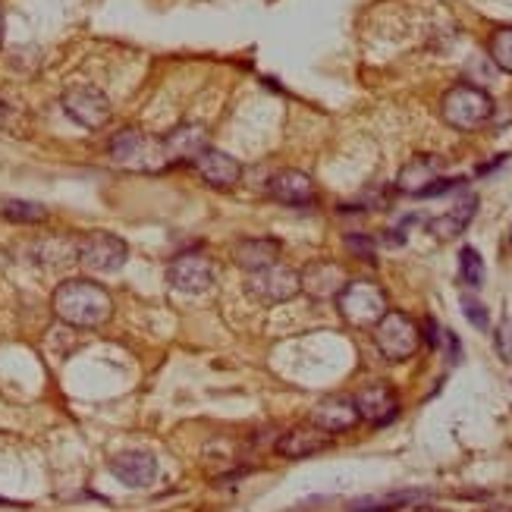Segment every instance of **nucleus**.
Returning <instances> with one entry per match:
<instances>
[{
    "mask_svg": "<svg viewBox=\"0 0 512 512\" xmlns=\"http://www.w3.org/2000/svg\"><path fill=\"white\" fill-rule=\"evenodd\" d=\"M51 308H54V315L63 324L79 327V330H92V327H101L110 318V311H114V299H110V293L101 283L79 277V280H63L54 289Z\"/></svg>",
    "mask_w": 512,
    "mask_h": 512,
    "instance_id": "obj_1",
    "label": "nucleus"
},
{
    "mask_svg": "<svg viewBox=\"0 0 512 512\" xmlns=\"http://www.w3.org/2000/svg\"><path fill=\"white\" fill-rule=\"evenodd\" d=\"M440 117L459 132H475L494 117V101L481 85L459 82L440 98Z\"/></svg>",
    "mask_w": 512,
    "mask_h": 512,
    "instance_id": "obj_2",
    "label": "nucleus"
},
{
    "mask_svg": "<svg viewBox=\"0 0 512 512\" xmlns=\"http://www.w3.org/2000/svg\"><path fill=\"white\" fill-rule=\"evenodd\" d=\"M107 154L110 161H114L117 167L123 170H142V173H154L167 167L164 161V142L148 136V132L142 129H120L114 139H110L107 145Z\"/></svg>",
    "mask_w": 512,
    "mask_h": 512,
    "instance_id": "obj_3",
    "label": "nucleus"
},
{
    "mask_svg": "<svg viewBox=\"0 0 512 512\" xmlns=\"http://www.w3.org/2000/svg\"><path fill=\"white\" fill-rule=\"evenodd\" d=\"M337 311L346 324L368 330L387 315L390 305H387V293L374 280H349L337 296Z\"/></svg>",
    "mask_w": 512,
    "mask_h": 512,
    "instance_id": "obj_4",
    "label": "nucleus"
},
{
    "mask_svg": "<svg viewBox=\"0 0 512 512\" xmlns=\"http://www.w3.org/2000/svg\"><path fill=\"white\" fill-rule=\"evenodd\" d=\"M371 330H374V346L381 349L387 362H406L418 352L421 330L406 311H387Z\"/></svg>",
    "mask_w": 512,
    "mask_h": 512,
    "instance_id": "obj_5",
    "label": "nucleus"
},
{
    "mask_svg": "<svg viewBox=\"0 0 512 512\" xmlns=\"http://www.w3.org/2000/svg\"><path fill=\"white\" fill-rule=\"evenodd\" d=\"M126 258H129V246H126V239H120L117 233L92 230V233L76 236V261L82 267H88V271L114 274L126 264Z\"/></svg>",
    "mask_w": 512,
    "mask_h": 512,
    "instance_id": "obj_6",
    "label": "nucleus"
},
{
    "mask_svg": "<svg viewBox=\"0 0 512 512\" xmlns=\"http://www.w3.org/2000/svg\"><path fill=\"white\" fill-rule=\"evenodd\" d=\"M60 104H63V114L70 117L73 123L85 126V129L107 126L110 114H114L110 98L101 92V88H95V85H73V88H66Z\"/></svg>",
    "mask_w": 512,
    "mask_h": 512,
    "instance_id": "obj_7",
    "label": "nucleus"
},
{
    "mask_svg": "<svg viewBox=\"0 0 512 512\" xmlns=\"http://www.w3.org/2000/svg\"><path fill=\"white\" fill-rule=\"evenodd\" d=\"M299 293H302L299 271H293V267H286L280 261L249 274V296L258 299L261 305H280Z\"/></svg>",
    "mask_w": 512,
    "mask_h": 512,
    "instance_id": "obj_8",
    "label": "nucleus"
},
{
    "mask_svg": "<svg viewBox=\"0 0 512 512\" xmlns=\"http://www.w3.org/2000/svg\"><path fill=\"white\" fill-rule=\"evenodd\" d=\"M167 283L176 289V293H189V296L205 293V289H211V283H214V264L202 252H183L170 261Z\"/></svg>",
    "mask_w": 512,
    "mask_h": 512,
    "instance_id": "obj_9",
    "label": "nucleus"
},
{
    "mask_svg": "<svg viewBox=\"0 0 512 512\" xmlns=\"http://www.w3.org/2000/svg\"><path fill=\"white\" fill-rule=\"evenodd\" d=\"M299 280H302V293L311 296L315 302L337 299L340 289L349 283L343 264L340 261H330V258H318V261L305 264L302 271H299Z\"/></svg>",
    "mask_w": 512,
    "mask_h": 512,
    "instance_id": "obj_10",
    "label": "nucleus"
},
{
    "mask_svg": "<svg viewBox=\"0 0 512 512\" xmlns=\"http://www.w3.org/2000/svg\"><path fill=\"white\" fill-rule=\"evenodd\" d=\"M267 198H274L280 205H315L318 202V189L311 183V176L302 170H280L267 180Z\"/></svg>",
    "mask_w": 512,
    "mask_h": 512,
    "instance_id": "obj_11",
    "label": "nucleus"
},
{
    "mask_svg": "<svg viewBox=\"0 0 512 512\" xmlns=\"http://www.w3.org/2000/svg\"><path fill=\"white\" fill-rule=\"evenodd\" d=\"M359 409H355L352 396H327L321 403L311 409V425L324 434H346L359 425Z\"/></svg>",
    "mask_w": 512,
    "mask_h": 512,
    "instance_id": "obj_12",
    "label": "nucleus"
},
{
    "mask_svg": "<svg viewBox=\"0 0 512 512\" xmlns=\"http://www.w3.org/2000/svg\"><path fill=\"white\" fill-rule=\"evenodd\" d=\"M355 409H359V418L368 421V425L384 428L399 415V399L387 384H368L359 393L352 396Z\"/></svg>",
    "mask_w": 512,
    "mask_h": 512,
    "instance_id": "obj_13",
    "label": "nucleus"
},
{
    "mask_svg": "<svg viewBox=\"0 0 512 512\" xmlns=\"http://www.w3.org/2000/svg\"><path fill=\"white\" fill-rule=\"evenodd\" d=\"M161 142H164V161H167V167H173V164H195L198 154H202L211 145L205 126H198V123L176 126L173 132H167V139H161Z\"/></svg>",
    "mask_w": 512,
    "mask_h": 512,
    "instance_id": "obj_14",
    "label": "nucleus"
},
{
    "mask_svg": "<svg viewBox=\"0 0 512 512\" xmlns=\"http://www.w3.org/2000/svg\"><path fill=\"white\" fill-rule=\"evenodd\" d=\"M195 170L202 173V180L214 189H230L242 180V164L233 158V154L220 151L214 145H208L202 154L195 158Z\"/></svg>",
    "mask_w": 512,
    "mask_h": 512,
    "instance_id": "obj_15",
    "label": "nucleus"
},
{
    "mask_svg": "<svg viewBox=\"0 0 512 512\" xmlns=\"http://www.w3.org/2000/svg\"><path fill=\"white\" fill-rule=\"evenodd\" d=\"M443 173V161L434 158V154H415V158L399 170L396 176V189L399 192H406V195H418L425 192L437 176Z\"/></svg>",
    "mask_w": 512,
    "mask_h": 512,
    "instance_id": "obj_16",
    "label": "nucleus"
},
{
    "mask_svg": "<svg viewBox=\"0 0 512 512\" xmlns=\"http://www.w3.org/2000/svg\"><path fill=\"white\" fill-rule=\"evenodd\" d=\"M110 472H114L117 481H123L126 487H148L154 478H158V462H154L151 453L132 450V453H120L114 462H110Z\"/></svg>",
    "mask_w": 512,
    "mask_h": 512,
    "instance_id": "obj_17",
    "label": "nucleus"
},
{
    "mask_svg": "<svg viewBox=\"0 0 512 512\" xmlns=\"http://www.w3.org/2000/svg\"><path fill=\"white\" fill-rule=\"evenodd\" d=\"M475 214H478V198L475 195H465V198H459V202L450 211H443L440 217H431L428 220V230L437 239H456V236H462L465 230H469Z\"/></svg>",
    "mask_w": 512,
    "mask_h": 512,
    "instance_id": "obj_18",
    "label": "nucleus"
},
{
    "mask_svg": "<svg viewBox=\"0 0 512 512\" xmlns=\"http://www.w3.org/2000/svg\"><path fill=\"white\" fill-rule=\"evenodd\" d=\"M280 239L274 236H258V239H242L236 246V264L242 267V271H261V267H271L280 261Z\"/></svg>",
    "mask_w": 512,
    "mask_h": 512,
    "instance_id": "obj_19",
    "label": "nucleus"
},
{
    "mask_svg": "<svg viewBox=\"0 0 512 512\" xmlns=\"http://www.w3.org/2000/svg\"><path fill=\"white\" fill-rule=\"evenodd\" d=\"M327 447H330V434H324L318 428H296V431H286L277 440V453L283 459H308Z\"/></svg>",
    "mask_w": 512,
    "mask_h": 512,
    "instance_id": "obj_20",
    "label": "nucleus"
},
{
    "mask_svg": "<svg viewBox=\"0 0 512 512\" xmlns=\"http://www.w3.org/2000/svg\"><path fill=\"white\" fill-rule=\"evenodd\" d=\"M35 261L41 264H66V261H76V236H48V239H38L32 246Z\"/></svg>",
    "mask_w": 512,
    "mask_h": 512,
    "instance_id": "obj_21",
    "label": "nucleus"
},
{
    "mask_svg": "<svg viewBox=\"0 0 512 512\" xmlns=\"http://www.w3.org/2000/svg\"><path fill=\"white\" fill-rule=\"evenodd\" d=\"M487 54H491L494 66L512 76V26H503L487 41Z\"/></svg>",
    "mask_w": 512,
    "mask_h": 512,
    "instance_id": "obj_22",
    "label": "nucleus"
},
{
    "mask_svg": "<svg viewBox=\"0 0 512 512\" xmlns=\"http://www.w3.org/2000/svg\"><path fill=\"white\" fill-rule=\"evenodd\" d=\"M421 494H387V497H365V500H355L349 509L352 512H390V509H399V506H406L412 500H418Z\"/></svg>",
    "mask_w": 512,
    "mask_h": 512,
    "instance_id": "obj_23",
    "label": "nucleus"
},
{
    "mask_svg": "<svg viewBox=\"0 0 512 512\" xmlns=\"http://www.w3.org/2000/svg\"><path fill=\"white\" fill-rule=\"evenodd\" d=\"M459 277H462L465 286H472V289H478L484 283V261H481L478 249L465 246L459 252Z\"/></svg>",
    "mask_w": 512,
    "mask_h": 512,
    "instance_id": "obj_24",
    "label": "nucleus"
},
{
    "mask_svg": "<svg viewBox=\"0 0 512 512\" xmlns=\"http://www.w3.org/2000/svg\"><path fill=\"white\" fill-rule=\"evenodd\" d=\"M4 217L13 220V224H41V220H48V208H41L35 202H7L4 205Z\"/></svg>",
    "mask_w": 512,
    "mask_h": 512,
    "instance_id": "obj_25",
    "label": "nucleus"
},
{
    "mask_svg": "<svg viewBox=\"0 0 512 512\" xmlns=\"http://www.w3.org/2000/svg\"><path fill=\"white\" fill-rule=\"evenodd\" d=\"M346 249L355 255V258H362V261H374V242L362 233H349L346 236Z\"/></svg>",
    "mask_w": 512,
    "mask_h": 512,
    "instance_id": "obj_26",
    "label": "nucleus"
},
{
    "mask_svg": "<svg viewBox=\"0 0 512 512\" xmlns=\"http://www.w3.org/2000/svg\"><path fill=\"white\" fill-rule=\"evenodd\" d=\"M462 311H465V318H469L478 330H487V308L478 299L462 296Z\"/></svg>",
    "mask_w": 512,
    "mask_h": 512,
    "instance_id": "obj_27",
    "label": "nucleus"
},
{
    "mask_svg": "<svg viewBox=\"0 0 512 512\" xmlns=\"http://www.w3.org/2000/svg\"><path fill=\"white\" fill-rule=\"evenodd\" d=\"M497 346H500V355L503 359H512V324L506 321L497 333Z\"/></svg>",
    "mask_w": 512,
    "mask_h": 512,
    "instance_id": "obj_28",
    "label": "nucleus"
},
{
    "mask_svg": "<svg viewBox=\"0 0 512 512\" xmlns=\"http://www.w3.org/2000/svg\"><path fill=\"white\" fill-rule=\"evenodd\" d=\"M425 337H428V343H431V346H437V343H440V330H437V324H434V321H425Z\"/></svg>",
    "mask_w": 512,
    "mask_h": 512,
    "instance_id": "obj_29",
    "label": "nucleus"
},
{
    "mask_svg": "<svg viewBox=\"0 0 512 512\" xmlns=\"http://www.w3.org/2000/svg\"><path fill=\"white\" fill-rule=\"evenodd\" d=\"M0 48H4V7H0Z\"/></svg>",
    "mask_w": 512,
    "mask_h": 512,
    "instance_id": "obj_30",
    "label": "nucleus"
},
{
    "mask_svg": "<svg viewBox=\"0 0 512 512\" xmlns=\"http://www.w3.org/2000/svg\"><path fill=\"white\" fill-rule=\"evenodd\" d=\"M4 267H7V252L0 249V271H4Z\"/></svg>",
    "mask_w": 512,
    "mask_h": 512,
    "instance_id": "obj_31",
    "label": "nucleus"
},
{
    "mask_svg": "<svg viewBox=\"0 0 512 512\" xmlns=\"http://www.w3.org/2000/svg\"><path fill=\"white\" fill-rule=\"evenodd\" d=\"M491 512H512V506H494Z\"/></svg>",
    "mask_w": 512,
    "mask_h": 512,
    "instance_id": "obj_32",
    "label": "nucleus"
}]
</instances>
